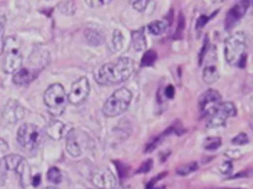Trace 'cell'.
I'll list each match as a JSON object with an SVG mask.
<instances>
[{"label":"cell","mask_w":253,"mask_h":189,"mask_svg":"<svg viewBox=\"0 0 253 189\" xmlns=\"http://www.w3.org/2000/svg\"><path fill=\"white\" fill-rule=\"evenodd\" d=\"M24 115H25L24 107L17 100H14V99H10L6 103L2 112L3 119L10 124L17 123L18 121L24 118Z\"/></svg>","instance_id":"4fadbf2b"},{"label":"cell","mask_w":253,"mask_h":189,"mask_svg":"<svg viewBox=\"0 0 253 189\" xmlns=\"http://www.w3.org/2000/svg\"><path fill=\"white\" fill-rule=\"evenodd\" d=\"M42 140L41 129L32 123H25L20 126L17 132V141L19 145L27 150L34 151L38 149Z\"/></svg>","instance_id":"5b68a950"},{"label":"cell","mask_w":253,"mask_h":189,"mask_svg":"<svg viewBox=\"0 0 253 189\" xmlns=\"http://www.w3.org/2000/svg\"><path fill=\"white\" fill-rule=\"evenodd\" d=\"M2 158H3L4 163L8 170H16L18 165L20 164V162L23 160L24 158L19 155H16V154H11V155L5 156Z\"/></svg>","instance_id":"ffe728a7"},{"label":"cell","mask_w":253,"mask_h":189,"mask_svg":"<svg viewBox=\"0 0 253 189\" xmlns=\"http://www.w3.org/2000/svg\"><path fill=\"white\" fill-rule=\"evenodd\" d=\"M164 94H165V96L168 97V98L174 97V94H175V89H174V87H173L172 85H168V86L165 88Z\"/></svg>","instance_id":"8d00e7d4"},{"label":"cell","mask_w":253,"mask_h":189,"mask_svg":"<svg viewBox=\"0 0 253 189\" xmlns=\"http://www.w3.org/2000/svg\"><path fill=\"white\" fill-rule=\"evenodd\" d=\"M46 179L54 184H58L62 180L61 171L57 167H50L46 173Z\"/></svg>","instance_id":"603a6c76"},{"label":"cell","mask_w":253,"mask_h":189,"mask_svg":"<svg viewBox=\"0 0 253 189\" xmlns=\"http://www.w3.org/2000/svg\"><path fill=\"white\" fill-rule=\"evenodd\" d=\"M148 32L154 35L161 34L166 30V24L163 21H153L147 26Z\"/></svg>","instance_id":"44dd1931"},{"label":"cell","mask_w":253,"mask_h":189,"mask_svg":"<svg viewBox=\"0 0 253 189\" xmlns=\"http://www.w3.org/2000/svg\"><path fill=\"white\" fill-rule=\"evenodd\" d=\"M64 125L59 120H51L45 126V134L52 140H60L63 136Z\"/></svg>","instance_id":"9a60e30c"},{"label":"cell","mask_w":253,"mask_h":189,"mask_svg":"<svg viewBox=\"0 0 253 189\" xmlns=\"http://www.w3.org/2000/svg\"><path fill=\"white\" fill-rule=\"evenodd\" d=\"M113 46L116 50H121L124 45V35L120 30H115L113 33Z\"/></svg>","instance_id":"4316f807"},{"label":"cell","mask_w":253,"mask_h":189,"mask_svg":"<svg viewBox=\"0 0 253 189\" xmlns=\"http://www.w3.org/2000/svg\"><path fill=\"white\" fill-rule=\"evenodd\" d=\"M4 50L6 52L3 69L6 73H15L21 68L23 57L20 51V44L15 36H9L5 39Z\"/></svg>","instance_id":"8992f818"},{"label":"cell","mask_w":253,"mask_h":189,"mask_svg":"<svg viewBox=\"0 0 253 189\" xmlns=\"http://www.w3.org/2000/svg\"><path fill=\"white\" fill-rule=\"evenodd\" d=\"M131 45L132 48L136 51H141L146 47V39L143 29L131 32Z\"/></svg>","instance_id":"2e32d148"},{"label":"cell","mask_w":253,"mask_h":189,"mask_svg":"<svg viewBox=\"0 0 253 189\" xmlns=\"http://www.w3.org/2000/svg\"><path fill=\"white\" fill-rule=\"evenodd\" d=\"M84 35L87 41L92 45H100L105 41L104 36L99 32L93 29H86L84 32Z\"/></svg>","instance_id":"ac0fdd59"},{"label":"cell","mask_w":253,"mask_h":189,"mask_svg":"<svg viewBox=\"0 0 253 189\" xmlns=\"http://www.w3.org/2000/svg\"><path fill=\"white\" fill-rule=\"evenodd\" d=\"M249 141L247 135L245 133H239L237 136H235L231 142L233 145H245Z\"/></svg>","instance_id":"f1b7e54d"},{"label":"cell","mask_w":253,"mask_h":189,"mask_svg":"<svg viewBox=\"0 0 253 189\" xmlns=\"http://www.w3.org/2000/svg\"><path fill=\"white\" fill-rule=\"evenodd\" d=\"M206 40L204 41V45H203V48L201 50V53H200V65L203 64V59L205 57V55L207 54V51H208V46H209V39L208 38H205Z\"/></svg>","instance_id":"e575fe53"},{"label":"cell","mask_w":253,"mask_h":189,"mask_svg":"<svg viewBox=\"0 0 253 189\" xmlns=\"http://www.w3.org/2000/svg\"><path fill=\"white\" fill-rule=\"evenodd\" d=\"M153 189H164V187L161 186V187H156V188H153Z\"/></svg>","instance_id":"7bdbcfd3"},{"label":"cell","mask_w":253,"mask_h":189,"mask_svg":"<svg viewBox=\"0 0 253 189\" xmlns=\"http://www.w3.org/2000/svg\"><path fill=\"white\" fill-rule=\"evenodd\" d=\"M33 184H34V186H37V185H39V183L41 182V175L40 174H38V175H36L34 178H33Z\"/></svg>","instance_id":"60d3db41"},{"label":"cell","mask_w":253,"mask_h":189,"mask_svg":"<svg viewBox=\"0 0 253 189\" xmlns=\"http://www.w3.org/2000/svg\"><path fill=\"white\" fill-rule=\"evenodd\" d=\"M135 68L134 61L128 57H121L101 66L95 74V80L101 85H116L130 77Z\"/></svg>","instance_id":"6da1fadb"},{"label":"cell","mask_w":253,"mask_h":189,"mask_svg":"<svg viewBox=\"0 0 253 189\" xmlns=\"http://www.w3.org/2000/svg\"><path fill=\"white\" fill-rule=\"evenodd\" d=\"M39 74L37 70H30L27 68H20L13 75V82L16 85L22 86L32 82Z\"/></svg>","instance_id":"5bb4252c"},{"label":"cell","mask_w":253,"mask_h":189,"mask_svg":"<svg viewBox=\"0 0 253 189\" xmlns=\"http://www.w3.org/2000/svg\"><path fill=\"white\" fill-rule=\"evenodd\" d=\"M7 167L4 163L3 158L0 159V185H3L5 183L6 177H7Z\"/></svg>","instance_id":"4dcf8cb0"},{"label":"cell","mask_w":253,"mask_h":189,"mask_svg":"<svg viewBox=\"0 0 253 189\" xmlns=\"http://www.w3.org/2000/svg\"><path fill=\"white\" fill-rule=\"evenodd\" d=\"M222 140L220 137H209L205 140L204 148L208 151H214L220 147Z\"/></svg>","instance_id":"cb8c5ba5"},{"label":"cell","mask_w":253,"mask_h":189,"mask_svg":"<svg viewBox=\"0 0 253 189\" xmlns=\"http://www.w3.org/2000/svg\"><path fill=\"white\" fill-rule=\"evenodd\" d=\"M88 145V136L80 129H72L66 138V151L67 153L77 158L81 156Z\"/></svg>","instance_id":"ba28073f"},{"label":"cell","mask_w":253,"mask_h":189,"mask_svg":"<svg viewBox=\"0 0 253 189\" xmlns=\"http://www.w3.org/2000/svg\"><path fill=\"white\" fill-rule=\"evenodd\" d=\"M209 21V17H207L206 15H202L199 17V19L197 20V24H196V29L197 30H201Z\"/></svg>","instance_id":"836d02e7"},{"label":"cell","mask_w":253,"mask_h":189,"mask_svg":"<svg viewBox=\"0 0 253 189\" xmlns=\"http://www.w3.org/2000/svg\"><path fill=\"white\" fill-rule=\"evenodd\" d=\"M157 59V54L154 50L150 49L144 52L141 60H140V65L142 67H148L153 65V63L155 62V60Z\"/></svg>","instance_id":"7402d4cb"},{"label":"cell","mask_w":253,"mask_h":189,"mask_svg":"<svg viewBox=\"0 0 253 189\" xmlns=\"http://www.w3.org/2000/svg\"><path fill=\"white\" fill-rule=\"evenodd\" d=\"M89 92V81L85 77H82L72 84L69 94L67 95V100L72 104H79L87 98Z\"/></svg>","instance_id":"30bf717a"},{"label":"cell","mask_w":253,"mask_h":189,"mask_svg":"<svg viewBox=\"0 0 253 189\" xmlns=\"http://www.w3.org/2000/svg\"><path fill=\"white\" fill-rule=\"evenodd\" d=\"M43 102L51 115H61L67 105V95L62 85L58 83L50 85L43 94Z\"/></svg>","instance_id":"3957f363"},{"label":"cell","mask_w":253,"mask_h":189,"mask_svg":"<svg viewBox=\"0 0 253 189\" xmlns=\"http://www.w3.org/2000/svg\"><path fill=\"white\" fill-rule=\"evenodd\" d=\"M110 3L109 1L108 2H104V1H92V2H86V4L88 5H91L92 7H96L98 5H104V4H108Z\"/></svg>","instance_id":"ab89813d"},{"label":"cell","mask_w":253,"mask_h":189,"mask_svg":"<svg viewBox=\"0 0 253 189\" xmlns=\"http://www.w3.org/2000/svg\"><path fill=\"white\" fill-rule=\"evenodd\" d=\"M221 102V95L215 90L206 91L199 98V107L203 114L208 115Z\"/></svg>","instance_id":"7c38bea8"},{"label":"cell","mask_w":253,"mask_h":189,"mask_svg":"<svg viewBox=\"0 0 253 189\" xmlns=\"http://www.w3.org/2000/svg\"><path fill=\"white\" fill-rule=\"evenodd\" d=\"M92 183L98 189H116L118 180L114 173L107 167H100L92 174Z\"/></svg>","instance_id":"9c48e42d"},{"label":"cell","mask_w":253,"mask_h":189,"mask_svg":"<svg viewBox=\"0 0 253 189\" xmlns=\"http://www.w3.org/2000/svg\"><path fill=\"white\" fill-rule=\"evenodd\" d=\"M4 29H5V17H0V55L4 51V45H5Z\"/></svg>","instance_id":"83f0119b"},{"label":"cell","mask_w":253,"mask_h":189,"mask_svg":"<svg viewBox=\"0 0 253 189\" xmlns=\"http://www.w3.org/2000/svg\"><path fill=\"white\" fill-rule=\"evenodd\" d=\"M224 56L228 64L243 68L247 59V37L242 32L232 33L224 42Z\"/></svg>","instance_id":"7a4b0ae2"},{"label":"cell","mask_w":253,"mask_h":189,"mask_svg":"<svg viewBox=\"0 0 253 189\" xmlns=\"http://www.w3.org/2000/svg\"><path fill=\"white\" fill-rule=\"evenodd\" d=\"M43 189H58V188L53 187V186H48V187H45V188H43Z\"/></svg>","instance_id":"b9f144b4"},{"label":"cell","mask_w":253,"mask_h":189,"mask_svg":"<svg viewBox=\"0 0 253 189\" xmlns=\"http://www.w3.org/2000/svg\"><path fill=\"white\" fill-rule=\"evenodd\" d=\"M184 27H185V18H184V15L182 13H180L179 20H178V28H177L176 34H175L176 38H179L181 36V33L184 30Z\"/></svg>","instance_id":"f546056e"},{"label":"cell","mask_w":253,"mask_h":189,"mask_svg":"<svg viewBox=\"0 0 253 189\" xmlns=\"http://www.w3.org/2000/svg\"><path fill=\"white\" fill-rule=\"evenodd\" d=\"M225 156L231 158H239L242 156V153L237 150H228L225 152Z\"/></svg>","instance_id":"d590c367"},{"label":"cell","mask_w":253,"mask_h":189,"mask_svg":"<svg viewBox=\"0 0 253 189\" xmlns=\"http://www.w3.org/2000/svg\"><path fill=\"white\" fill-rule=\"evenodd\" d=\"M8 149H9V146L6 143V141H4L3 139L0 138V154L5 153L6 151H8Z\"/></svg>","instance_id":"f35d334b"},{"label":"cell","mask_w":253,"mask_h":189,"mask_svg":"<svg viewBox=\"0 0 253 189\" xmlns=\"http://www.w3.org/2000/svg\"><path fill=\"white\" fill-rule=\"evenodd\" d=\"M248 6H249V1L242 0L236 3L232 8H230V10H228L225 17V21H224V28L226 31L232 30L238 24L241 18L245 15L248 9Z\"/></svg>","instance_id":"8fae6325"},{"label":"cell","mask_w":253,"mask_h":189,"mask_svg":"<svg viewBox=\"0 0 253 189\" xmlns=\"http://www.w3.org/2000/svg\"><path fill=\"white\" fill-rule=\"evenodd\" d=\"M152 163H153V161H152V159H148V160H146L145 162H143L140 166H139V168L137 169V173H146V172H148L150 169H151V167H152Z\"/></svg>","instance_id":"1f68e13d"},{"label":"cell","mask_w":253,"mask_h":189,"mask_svg":"<svg viewBox=\"0 0 253 189\" xmlns=\"http://www.w3.org/2000/svg\"><path fill=\"white\" fill-rule=\"evenodd\" d=\"M219 77L217 68L214 65H208L205 67L203 72V79L207 84L214 83Z\"/></svg>","instance_id":"d6986e66"},{"label":"cell","mask_w":253,"mask_h":189,"mask_svg":"<svg viewBox=\"0 0 253 189\" xmlns=\"http://www.w3.org/2000/svg\"><path fill=\"white\" fill-rule=\"evenodd\" d=\"M236 114L235 105L230 101L220 102L211 113L208 114L209 119L207 126L209 128H215L223 126L229 117Z\"/></svg>","instance_id":"52a82bcc"},{"label":"cell","mask_w":253,"mask_h":189,"mask_svg":"<svg viewBox=\"0 0 253 189\" xmlns=\"http://www.w3.org/2000/svg\"><path fill=\"white\" fill-rule=\"evenodd\" d=\"M220 169H221V172H223L224 174L230 172V170H231V163H230V161L223 162L221 167H220Z\"/></svg>","instance_id":"74e56055"},{"label":"cell","mask_w":253,"mask_h":189,"mask_svg":"<svg viewBox=\"0 0 253 189\" xmlns=\"http://www.w3.org/2000/svg\"><path fill=\"white\" fill-rule=\"evenodd\" d=\"M15 171H17V173L19 174L20 181H21V183L24 187L30 184V182H31V169H30V166H29V164H28V162L26 161L25 158H23V160L20 162V164L18 165V167Z\"/></svg>","instance_id":"e0dca14e"},{"label":"cell","mask_w":253,"mask_h":189,"mask_svg":"<svg viewBox=\"0 0 253 189\" xmlns=\"http://www.w3.org/2000/svg\"><path fill=\"white\" fill-rule=\"evenodd\" d=\"M147 4H148V1H145V0H139V1L131 2L132 7H133L136 11H139V12H142V11L146 8Z\"/></svg>","instance_id":"d6a6232c"},{"label":"cell","mask_w":253,"mask_h":189,"mask_svg":"<svg viewBox=\"0 0 253 189\" xmlns=\"http://www.w3.org/2000/svg\"><path fill=\"white\" fill-rule=\"evenodd\" d=\"M132 94L126 88L116 90L113 94L105 101L103 105V113L106 116L114 117L124 113L131 100Z\"/></svg>","instance_id":"277c9868"},{"label":"cell","mask_w":253,"mask_h":189,"mask_svg":"<svg viewBox=\"0 0 253 189\" xmlns=\"http://www.w3.org/2000/svg\"><path fill=\"white\" fill-rule=\"evenodd\" d=\"M58 9L59 11L67 16H71L74 14L75 10H76V6L75 3L73 1H64L59 3L58 5Z\"/></svg>","instance_id":"484cf974"},{"label":"cell","mask_w":253,"mask_h":189,"mask_svg":"<svg viewBox=\"0 0 253 189\" xmlns=\"http://www.w3.org/2000/svg\"><path fill=\"white\" fill-rule=\"evenodd\" d=\"M199 168V165L196 161H192L189 163H186L184 165H181L177 168L176 172L178 175H188L194 171H196Z\"/></svg>","instance_id":"d4e9b609"},{"label":"cell","mask_w":253,"mask_h":189,"mask_svg":"<svg viewBox=\"0 0 253 189\" xmlns=\"http://www.w3.org/2000/svg\"><path fill=\"white\" fill-rule=\"evenodd\" d=\"M86 189H98V188H96V187H94V188H91V187H90V188H86Z\"/></svg>","instance_id":"ee69618b"}]
</instances>
